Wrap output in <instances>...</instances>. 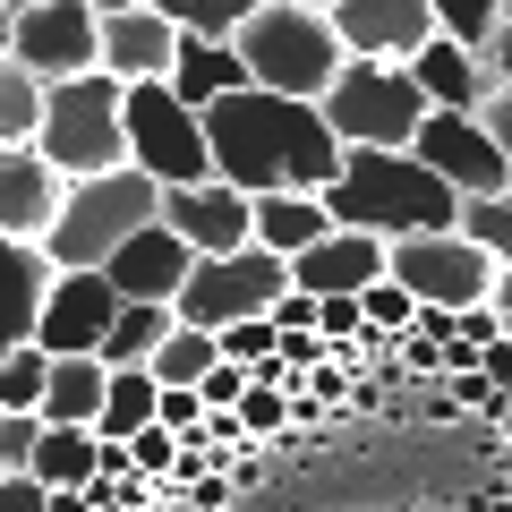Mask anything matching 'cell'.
Segmentation results:
<instances>
[{
    "label": "cell",
    "mask_w": 512,
    "mask_h": 512,
    "mask_svg": "<svg viewBox=\"0 0 512 512\" xmlns=\"http://www.w3.org/2000/svg\"><path fill=\"white\" fill-rule=\"evenodd\" d=\"M231 419L248 427V436H282V427H291V393H282V384H256V376H248V393H239Z\"/></svg>",
    "instance_id": "obj_34"
},
{
    "label": "cell",
    "mask_w": 512,
    "mask_h": 512,
    "mask_svg": "<svg viewBox=\"0 0 512 512\" xmlns=\"http://www.w3.org/2000/svg\"><path fill=\"white\" fill-rule=\"evenodd\" d=\"M299 9H333V0H299Z\"/></svg>",
    "instance_id": "obj_53"
},
{
    "label": "cell",
    "mask_w": 512,
    "mask_h": 512,
    "mask_svg": "<svg viewBox=\"0 0 512 512\" xmlns=\"http://www.w3.org/2000/svg\"><path fill=\"white\" fill-rule=\"evenodd\" d=\"M0 9H35V0H0Z\"/></svg>",
    "instance_id": "obj_52"
},
{
    "label": "cell",
    "mask_w": 512,
    "mask_h": 512,
    "mask_svg": "<svg viewBox=\"0 0 512 512\" xmlns=\"http://www.w3.org/2000/svg\"><path fill=\"white\" fill-rule=\"evenodd\" d=\"M154 214H163V188L137 163H111V171H86V180H60V205H52V222H43L35 248L60 274H86V265H103L128 231H146Z\"/></svg>",
    "instance_id": "obj_3"
},
{
    "label": "cell",
    "mask_w": 512,
    "mask_h": 512,
    "mask_svg": "<svg viewBox=\"0 0 512 512\" xmlns=\"http://www.w3.org/2000/svg\"><path fill=\"white\" fill-rule=\"evenodd\" d=\"M461 231H470L495 265H512V188H495V197H461Z\"/></svg>",
    "instance_id": "obj_29"
},
{
    "label": "cell",
    "mask_w": 512,
    "mask_h": 512,
    "mask_svg": "<svg viewBox=\"0 0 512 512\" xmlns=\"http://www.w3.org/2000/svg\"><path fill=\"white\" fill-rule=\"evenodd\" d=\"M402 69L419 77V94H427V103H436V111H478V103H487V94H495L487 60H478L470 43H453V35H427L419 52L402 60Z\"/></svg>",
    "instance_id": "obj_18"
},
{
    "label": "cell",
    "mask_w": 512,
    "mask_h": 512,
    "mask_svg": "<svg viewBox=\"0 0 512 512\" xmlns=\"http://www.w3.org/2000/svg\"><path fill=\"white\" fill-rule=\"evenodd\" d=\"M359 316H367V333H402L410 316H419V299L384 274V282H367V291H359Z\"/></svg>",
    "instance_id": "obj_35"
},
{
    "label": "cell",
    "mask_w": 512,
    "mask_h": 512,
    "mask_svg": "<svg viewBox=\"0 0 512 512\" xmlns=\"http://www.w3.org/2000/svg\"><path fill=\"white\" fill-rule=\"evenodd\" d=\"M163 231H180L197 256H222V248H248V197L231 180H188V188H163Z\"/></svg>",
    "instance_id": "obj_15"
},
{
    "label": "cell",
    "mask_w": 512,
    "mask_h": 512,
    "mask_svg": "<svg viewBox=\"0 0 512 512\" xmlns=\"http://www.w3.org/2000/svg\"><path fill=\"white\" fill-rule=\"evenodd\" d=\"M9 18H18V9H0V60H9Z\"/></svg>",
    "instance_id": "obj_50"
},
{
    "label": "cell",
    "mask_w": 512,
    "mask_h": 512,
    "mask_svg": "<svg viewBox=\"0 0 512 512\" xmlns=\"http://www.w3.org/2000/svg\"><path fill=\"white\" fill-rule=\"evenodd\" d=\"M52 205H60V171L35 146H9L0 154V239H43Z\"/></svg>",
    "instance_id": "obj_19"
},
{
    "label": "cell",
    "mask_w": 512,
    "mask_h": 512,
    "mask_svg": "<svg viewBox=\"0 0 512 512\" xmlns=\"http://www.w3.org/2000/svg\"><path fill=\"white\" fill-rule=\"evenodd\" d=\"M35 436H43L35 410H0V478H26V461H35Z\"/></svg>",
    "instance_id": "obj_36"
},
{
    "label": "cell",
    "mask_w": 512,
    "mask_h": 512,
    "mask_svg": "<svg viewBox=\"0 0 512 512\" xmlns=\"http://www.w3.org/2000/svg\"><path fill=\"white\" fill-rule=\"evenodd\" d=\"M504 487H512V470H504Z\"/></svg>",
    "instance_id": "obj_55"
},
{
    "label": "cell",
    "mask_w": 512,
    "mask_h": 512,
    "mask_svg": "<svg viewBox=\"0 0 512 512\" xmlns=\"http://www.w3.org/2000/svg\"><path fill=\"white\" fill-rule=\"evenodd\" d=\"M94 461H103V436H94V427H43L26 478H43V487H86Z\"/></svg>",
    "instance_id": "obj_25"
},
{
    "label": "cell",
    "mask_w": 512,
    "mask_h": 512,
    "mask_svg": "<svg viewBox=\"0 0 512 512\" xmlns=\"http://www.w3.org/2000/svg\"><path fill=\"white\" fill-rule=\"evenodd\" d=\"M120 137H128V163L146 171L154 188L214 180V154H205V111L180 103V94H171V77L120 86Z\"/></svg>",
    "instance_id": "obj_6"
},
{
    "label": "cell",
    "mask_w": 512,
    "mask_h": 512,
    "mask_svg": "<svg viewBox=\"0 0 512 512\" xmlns=\"http://www.w3.org/2000/svg\"><path fill=\"white\" fill-rule=\"evenodd\" d=\"M316 197H325V214L342 231H376V239H419V231L461 222V197L410 146H342V171Z\"/></svg>",
    "instance_id": "obj_2"
},
{
    "label": "cell",
    "mask_w": 512,
    "mask_h": 512,
    "mask_svg": "<svg viewBox=\"0 0 512 512\" xmlns=\"http://www.w3.org/2000/svg\"><path fill=\"white\" fill-rule=\"evenodd\" d=\"M111 316H120V291H111L103 265H86V274H60L43 282V316H35V350L43 359H69V350H103Z\"/></svg>",
    "instance_id": "obj_12"
},
{
    "label": "cell",
    "mask_w": 512,
    "mask_h": 512,
    "mask_svg": "<svg viewBox=\"0 0 512 512\" xmlns=\"http://www.w3.org/2000/svg\"><path fill=\"white\" fill-rule=\"evenodd\" d=\"M205 154H214V180H231L239 197L325 188L342 171V137L325 128V111L299 103V94H265V86L205 103Z\"/></svg>",
    "instance_id": "obj_1"
},
{
    "label": "cell",
    "mask_w": 512,
    "mask_h": 512,
    "mask_svg": "<svg viewBox=\"0 0 512 512\" xmlns=\"http://www.w3.org/2000/svg\"><path fill=\"white\" fill-rule=\"evenodd\" d=\"M128 461H137L146 478H171V461H180V436H171L163 419H154V427H137V436H128Z\"/></svg>",
    "instance_id": "obj_37"
},
{
    "label": "cell",
    "mask_w": 512,
    "mask_h": 512,
    "mask_svg": "<svg viewBox=\"0 0 512 512\" xmlns=\"http://www.w3.org/2000/svg\"><path fill=\"white\" fill-rule=\"evenodd\" d=\"M171 60H180V26H171L154 0H128V9L103 18V77L146 86V77H171Z\"/></svg>",
    "instance_id": "obj_17"
},
{
    "label": "cell",
    "mask_w": 512,
    "mask_h": 512,
    "mask_svg": "<svg viewBox=\"0 0 512 512\" xmlns=\"http://www.w3.org/2000/svg\"><path fill=\"white\" fill-rule=\"evenodd\" d=\"M495 9H512V0H495Z\"/></svg>",
    "instance_id": "obj_54"
},
{
    "label": "cell",
    "mask_w": 512,
    "mask_h": 512,
    "mask_svg": "<svg viewBox=\"0 0 512 512\" xmlns=\"http://www.w3.org/2000/svg\"><path fill=\"white\" fill-rule=\"evenodd\" d=\"M231 52L239 69H248V86L265 94H299V103H316V94L333 86V69H342V35H333L325 9H299V0H256L248 18L231 26Z\"/></svg>",
    "instance_id": "obj_4"
},
{
    "label": "cell",
    "mask_w": 512,
    "mask_h": 512,
    "mask_svg": "<svg viewBox=\"0 0 512 512\" xmlns=\"http://www.w3.org/2000/svg\"><path fill=\"white\" fill-rule=\"evenodd\" d=\"M487 308L504 316V333H512V265H495V282H487Z\"/></svg>",
    "instance_id": "obj_48"
},
{
    "label": "cell",
    "mask_w": 512,
    "mask_h": 512,
    "mask_svg": "<svg viewBox=\"0 0 512 512\" xmlns=\"http://www.w3.org/2000/svg\"><path fill=\"white\" fill-rule=\"evenodd\" d=\"M495 333H504V316H495L487 299H478V308H461V316H453V342H470V350H478V342H495Z\"/></svg>",
    "instance_id": "obj_45"
},
{
    "label": "cell",
    "mask_w": 512,
    "mask_h": 512,
    "mask_svg": "<svg viewBox=\"0 0 512 512\" xmlns=\"http://www.w3.org/2000/svg\"><path fill=\"white\" fill-rule=\"evenodd\" d=\"M163 427H171V436H197V427H205V402L188 393V384H163Z\"/></svg>",
    "instance_id": "obj_41"
},
{
    "label": "cell",
    "mask_w": 512,
    "mask_h": 512,
    "mask_svg": "<svg viewBox=\"0 0 512 512\" xmlns=\"http://www.w3.org/2000/svg\"><path fill=\"white\" fill-rule=\"evenodd\" d=\"M86 9H94V18H111V9H128V0H86Z\"/></svg>",
    "instance_id": "obj_51"
},
{
    "label": "cell",
    "mask_w": 512,
    "mask_h": 512,
    "mask_svg": "<svg viewBox=\"0 0 512 512\" xmlns=\"http://www.w3.org/2000/svg\"><path fill=\"white\" fill-rule=\"evenodd\" d=\"M9 60H18L26 77H86L103 69V18H94L86 0H35V9H18L9 18Z\"/></svg>",
    "instance_id": "obj_10"
},
{
    "label": "cell",
    "mask_w": 512,
    "mask_h": 512,
    "mask_svg": "<svg viewBox=\"0 0 512 512\" xmlns=\"http://www.w3.org/2000/svg\"><path fill=\"white\" fill-rule=\"evenodd\" d=\"M43 282H52V265H43L35 239H0V359H9L18 342H35Z\"/></svg>",
    "instance_id": "obj_20"
},
{
    "label": "cell",
    "mask_w": 512,
    "mask_h": 512,
    "mask_svg": "<svg viewBox=\"0 0 512 512\" xmlns=\"http://www.w3.org/2000/svg\"><path fill=\"white\" fill-rule=\"evenodd\" d=\"M265 316H274V333H316V299L308 291H282Z\"/></svg>",
    "instance_id": "obj_44"
},
{
    "label": "cell",
    "mask_w": 512,
    "mask_h": 512,
    "mask_svg": "<svg viewBox=\"0 0 512 512\" xmlns=\"http://www.w3.org/2000/svg\"><path fill=\"white\" fill-rule=\"evenodd\" d=\"M35 154L60 171V180H86V171L128 163V137H120V77H103V69L52 77V86H43V120H35Z\"/></svg>",
    "instance_id": "obj_5"
},
{
    "label": "cell",
    "mask_w": 512,
    "mask_h": 512,
    "mask_svg": "<svg viewBox=\"0 0 512 512\" xmlns=\"http://www.w3.org/2000/svg\"><path fill=\"white\" fill-rule=\"evenodd\" d=\"M214 359H222V342H214V333H205V325H180V316H171V333L154 342L146 376H154V384H188V393H197V376H205Z\"/></svg>",
    "instance_id": "obj_27"
},
{
    "label": "cell",
    "mask_w": 512,
    "mask_h": 512,
    "mask_svg": "<svg viewBox=\"0 0 512 512\" xmlns=\"http://www.w3.org/2000/svg\"><path fill=\"white\" fill-rule=\"evenodd\" d=\"M154 419H163V384H154L146 367H111L103 410H94V436H103V444H128L137 427H154Z\"/></svg>",
    "instance_id": "obj_24"
},
{
    "label": "cell",
    "mask_w": 512,
    "mask_h": 512,
    "mask_svg": "<svg viewBox=\"0 0 512 512\" xmlns=\"http://www.w3.org/2000/svg\"><path fill=\"white\" fill-rule=\"evenodd\" d=\"M163 333H171V308H163V299H120V316H111V333H103L94 359H103V367H146Z\"/></svg>",
    "instance_id": "obj_26"
},
{
    "label": "cell",
    "mask_w": 512,
    "mask_h": 512,
    "mask_svg": "<svg viewBox=\"0 0 512 512\" xmlns=\"http://www.w3.org/2000/svg\"><path fill=\"white\" fill-rule=\"evenodd\" d=\"M214 342H222V359H231V367H265L282 350V333H274V316H239V325H222Z\"/></svg>",
    "instance_id": "obj_33"
},
{
    "label": "cell",
    "mask_w": 512,
    "mask_h": 512,
    "mask_svg": "<svg viewBox=\"0 0 512 512\" xmlns=\"http://www.w3.org/2000/svg\"><path fill=\"white\" fill-rule=\"evenodd\" d=\"M43 350L35 342H18L9 359H0V410H43Z\"/></svg>",
    "instance_id": "obj_30"
},
{
    "label": "cell",
    "mask_w": 512,
    "mask_h": 512,
    "mask_svg": "<svg viewBox=\"0 0 512 512\" xmlns=\"http://www.w3.org/2000/svg\"><path fill=\"white\" fill-rule=\"evenodd\" d=\"M35 120H43V77H26L18 60H0V154L35 146Z\"/></svg>",
    "instance_id": "obj_28"
},
{
    "label": "cell",
    "mask_w": 512,
    "mask_h": 512,
    "mask_svg": "<svg viewBox=\"0 0 512 512\" xmlns=\"http://www.w3.org/2000/svg\"><path fill=\"white\" fill-rule=\"evenodd\" d=\"M384 274L402 282L419 308H478L487 299V282H495V256L478 248L470 231H419V239H384Z\"/></svg>",
    "instance_id": "obj_9"
},
{
    "label": "cell",
    "mask_w": 512,
    "mask_h": 512,
    "mask_svg": "<svg viewBox=\"0 0 512 512\" xmlns=\"http://www.w3.org/2000/svg\"><path fill=\"white\" fill-rule=\"evenodd\" d=\"M282 291H291V256H274V248H256V239H248V248L197 256L188 282H180V299H171V316L222 333V325H239V316H265Z\"/></svg>",
    "instance_id": "obj_8"
},
{
    "label": "cell",
    "mask_w": 512,
    "mask_h": 512,
    "mask_svg": "<svg viewBox=\"0 0 512 512\" xmlns=\"http://www.w3.org/2000/svg\"><path fill=\"white\" fill-rule=\"evenodd\" d=\"M444 384H453V402H461V410H478V419H495V402H504V393H495L478 367H444Z\"/></svg>",
    "instance_id": "obj_40"
},
{
    "label": "cell",
    "mask_w": 512,
    "mask_h": 512,
    "mask_svg": "<svg viewBox=\"0 0 512 512\" xmlns=\"http://www.w3.org/2000/svg\"><path fill=\"white\" fill-rule=\"evenodd\" d=\"M478 120H487V137H495V154H504V171H512V86H495L487 103H478Z\"/></svg>",
    "instance_id": "obj_43"
},
{
    "label": "cell",
    "mask_w": 512,
    "mask_h": 512,
    "mask_svg": "<svg viewBox=\"0 0 512 512\" xmlns=\"http://www.w3.org/2000/svg\"><path fill=\"white\" fill-rule=\"evenodd\" d=\"M325 18H333V35H342L350 60H410L436 35L427 0H333Z\"/></svg>",
    "instance_id": "obj_13"
},
{
    "label": "cell",
    "mask_w": 512,
    "mask_h": 512,
    "mask_svg": "<svg viewBox=\"0 0 512 512\" xmlns=\"http://www.w3.org/2000/svg\"><path fill=\"white\" fill-rule=\"evenodd\" d=\"M188 265H197V248H188L180 231H163V222H146V231H128L120 248L103 256V274H111V291L120 299H180V282H188Z\"/></svg>",
    "instance_id": "obj_16"
},
{
    "label": "cell",
    "mask_w": 512,
    "mask_h": 512,
    "mask_svg": "<svg viewBox=\"0 0 512 512\" xmlns=\"http://www.w3.org/2000/svg\"><path fill=\"white\" fill-rule=\"evenodd\" d=\"M495 436L512 444V393H504V402H495Z\"/></svg>",
    "instance_id": "obj_49"
},
{
    "label": "cell",
    "mask_w": 512,
    "mask_h": 512,
    "mask_svg": "<svg viewBox=\"0 0 512 512\" xmlns=\"http://www.w3.org/2000/svg\"><path fill=\"white\" fill-rule=\"evenodd\" d=\"M478 376H487L495 393H512V333H495V342H478Z\"/></svg>",
    "instance_id": "obj_46"
},
{
    "label": "cell",
    "mask_w": 512,
    "mask_h": 512,
    "mask_svg": "<svg viewBox=\"0 0 512 512\" xmlns=\"http://www.w3.org/2000/svg\"><path fill=\"white\" fill-rule=\"evenodd\" d=\"M367 333V316H359V299H316V342L325 350H342V342H359Z\"/></svg>",
    "instance_id": "obj_38"
},
{
    "label": "cell",
    "mask_w": 512,
    "mask_h": 512,
    "mask_svg": "<svg viewBox=\"0 0 512 512\" xmlns=\"http://www.w3.org/2000/svg\"><path fill=\"white\" fill-rule=\"evenodd\" d=\"M0 512H43V478H0Z\"/></svg>",
    "instance_id": "obj_47"
},
{
    "label": "cell",
    "mask_w": 512,
    "mask_h": 512,
    "mask_svg": "<svg viewBox=\"0 0 512 512\" xmlns=\"http://www.w3.org/2000/svg\"><path fill=\"white\" fill-rule=\"evenodd\" d=\"M239 393H248V367H231V359H214V367L197 376V402H205V410H222V419L239 410Z\"/></svg>",
    "instance_id": "obj_39"
},
{
    "label": "cell",
    "mask_w": 512,
    "mask_h": 512,
    "mask_svg": "<svg viewBox=\"0 0 512 512\" xmlns=\"http://www.w3.org/2000/svg\"><path fill=\"white\" fill-rule=\"evenodd\" d=\"M478 60H487V77H495V86H512V9H504V18L487 26V43H478Z\"/></svg>",
    "instance_id": "obj_42"
},
{
    "label": "cell",
    "mask_w": 512,
    "mask_h": 512,
    "mask_svg": "<svg viewBox=\"0 0 512 512\" xmlns=\"http://www.w3.org/2000/svg\"><path fill=\"white\" fill-rule=\"evenodd\" d=\"M333 214L316 188H274V197H248V239L256 248H274V256H299L308 239H325Z\"/></svg>",
    "instance_id": "obj_21"
},
{
    "label": "cell",
    "mask_w": 512,
    "mask_h": 512,
    "mask_svg": "<svg viewBox=\"0 0 512 512\" xmlns=\"http://www.w3.org/2000/svg\"><path fill=\"white\" fill-rule=\"evenodd\" d=\"M103 384H111V367L94 359V350H69V359L43 367V410H35V419H43V427H94Z\"/></svg>",
    "instance_id": "obj_22"
},
{
    "label": "cell",
    "mask_w": 512,
    "mask_h": 512,
    "mask_svg": "<svg viewBox=\"0 0 512 512\" xmlns=\"http://www.w3.org/2000/svg\"><path fill=\"white\" fill-rule=\"evenodd\" d=\"M248 86V69H239V52H231V35H180V60H171V94L180 103H222V94H239Z\"/></svg>",
    "instance_id": "obj_23"
},
{
    "label": "cell",
    "mask_w": 512,
    "mask_h": 512,
    "mask_svg": "<svg viewBox=\"0 0 512 512\" xmlns=\"http://www.w3.org/2000/svg\"><path fill=\"white\" fill-rule=\"evenodd\" d=\"M410 154H419L453 197H495V188H512V171H504V154H495V137H487L478 111H436L427 103V120L410 128Z\"/></svg>",
    "instance_id": "obj_11"
},
{
    "label": "cell",
    "mask_w": 512,
    "mask_h": 512,
    "mask_svg": "<svg viewBox=\"0 0 512 512\" xmlns=\"http://www.w3.org/2000/svg\"><path fill=\"white\" fill-rule=\"evenodd\" d=\"M316 111L342 146H410V128L427 120V94L402 60H342Z\"/></svg>",
    "instance_id": "obj_7"
},
{
    "label": "cell",
    "mask_w": 512,
    "mask_h": 512,
    "mask_svg": "<svg viewBox=\"0 0 512 512\" xmlns=\"http://www.w3.org/2000/svg\"><path fill=\"white\" fill-rule=\"evenodd\" d=\"M367 282H384V239L376 231H342L333 222L325 239H308L291 256V291H308V299H359Z\"/></svg>",
    "instance_id": "obj_14"
},
{
    "label": "cell",
    "mask_w": 512,
    "mask_h": 512,
    "mask_svg": "<svg viewBox=\"0 0 512 512\" xmlns=\"http://www.w3.org/2000/svg\"><path fill=\"white\" fill-rule=\"evenodd\" d=\"M154 9H163L180 35H231V26L256 9V0H154Z\"/></svg>",
    "instance_id": "obj_31"
},
{
    "label": "cell",
    "mask_w": 512,
    "mask_h": 512,
    "mask_svg": "<svg viewBox=\"0 0 512 512\" xmlns=\"http://www.w3.org/2000/svg\"><path fill=\"white\" fill-rule=\"evenodd\" d=\"M427 18H436V35H453V43H487V26L504 18V9H495V0H427Z\"/></svg>",
    "instance_id": "obj_32"
}]
</instances>
